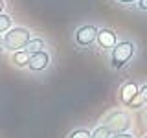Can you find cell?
Wrapping results in <instances>:
<instances>
[{"mask_svg": "<svg viewBox=\"0 0 147 138\" xmlns=\"http://www.w3.org/2000/svg\"><path fill=\"white\" fill-rule=\"evenodd\" d=\"M119 101L127 107H132V109H138L144 101L140 98V87L136 85L134 81H127L121 85L119 89Z\"/></svg>", "mask_w": 147, "mask_h": 138, "instance_id": "obj_5", "label": "cell"}, {"mask_svg": "<svg viewBox=\"0 0 147 138\" xmlns=\"http://www.w3.org/2000/svg\"><path fill=\"white\" fill-rule=\"evenodd\" d=\"M110 138H134V135L129 133V131H123V133H112Z\"/></svg>", "mask_w": 147, "mask_h": 138, "instance_id": "obj_13", "label": "cell"}, {"mask_svg": "<svg viewBox=\"0 0 147 138\" xmlns=\"http://www.w3.org/2000/svg\"><path fill=\"white\" fill-rule=\"evenodd\" d=\"M103 125H107L112 133H123L131 127V116L125 110H112L103 118Z\"/></svg>", "mask_w": 147, "mask_h": 138, "instance_id": "obj_4", "label": "cell"}, {"mask_svg": "<svg viewBox=\"0 0 147 138\" xmlns=\"http://www.w3.org/2000/svg\"><path fill=\"white\" fill-rule=\"evenodd\" d=\"M118 44V35L110 28H99L98 33V46L99 48H114Z\"/></svg>", "mask_w": 147, "mask_h": 138, "instance_id": "obj_7", "label": "cell"}, {"mask_svg": "<svg viewBox=\"0 0 147 138\" xmlns=\"http://www.w3.org/2000/svg\"><path fill=\"white\" fill-rule=\"evenodd\" d=\"M140 98H142V101H144V103H147V83L140 87Z\"/></svg>", "mask_w": 147, "mask_h": 138, "instance_id": "obj_14", "label": "cell"}, {"mask_svg": "<svg viewBox=\"0 0 147 138\" xmlns=\"http://www.w3.org/2000/svg\"><path fill=\"white\" fill-rule=\"evenodd\" d=\"M66 138H92V133L88 131V129L79 127V129H74V131H72Z\"/></svg>", "mask_w": 147, "mask_h": 138, "instance_id": "obj_12", "label": "cell"}, {"mask_svg": "<svg viewBox=\"0 0 147 138\" xmlns=\"http://www.w3.org/2000/svg\"><path fill=\"white\" fill-rule=\"evenodd\" d=\"M110 136H112V131L107 125H103V123L92 131V138H110Z\"/></svg>", "mask_w": 147, "mask_h": 138, "instance_id": "obj_11", "label": "cell"}, {"mask_svg": "<svg viewBox=\"0 0 147 138\" xmlns=\"http://www.w3.org/2000/svg\"><path fill=\"white\" fill-rule=\"evenodd\" d=\"M33 39L31 31L24 26H13L9 31L2 35V50L4 52H17V50H24L28 43Z\"/></svg>", "mask_w": 147, "mask_h": 138, "instance_id": "obj_2", "label": "cell"}, {"mask_svg": "<svg viewBox=\"0 0 147 138\" xmlns=\"http://www.w3.org/2000/svg\"><path fill=\"white\" fill-rule=\"evenodd\" d=\"M26 50L30 53H37V52H42V50H46V41L40 39V37H33V39L28 43Z\"/></svg>", "mask_w": 147, "mask_h": 138, "instance_id": "obj_9", "label": "cell"}, {"mask_svg": "<svg viewBox=\"0 0 147 138\" xmlns=\"http://www.w3.org/2000/svg\"><path fill=\"white\" fill-rule=\"evenodd\" d=\"M50 63H52V55H50L48 50H42V52L31 53V57H30V64H28V70L33 72V74L44 72L46 68L50 66Z\"/></svg>", "mask_w": 147, "mask_h": 138, "instance_id": "obj_6", "label": "cell"}, {"mask_svg": "<svg viewBox=\"0 0 147 138\" xmlns=\"http://www.w3.org/2000/svg\"><path fill=\"white\" fill-rule=\"evenodd\" d=\"M30 57L31 53L28 52V50H17V52H11V64L17 68H28V64H30Z\"/></svg>", "mask_w": 147, "mask_h": 138, "instance_id": "obj_8", "label": "cell"}, {"mask_svg": "<svg viewBox=\"0 0 147 138\" xmlns=\"http://www.w3.org/2000/svg\"><path fill=\"white\" fill-rule=\"evenodd\" d=\"M13 28V18L7 15V13H0V33H6V31H9Z\"/></svg>", "mask_w": 147, "mask_h": 138, "instance_id": "obj_10", "label": "cell"}, {"mask_svg": "<svg viewBox=\"0 0 147 138\" xmlns=\"http://www.w3.org/2000/svg\"><path fill=\"white\" fill-rule=\"evenodd\" d=\"M136 7L140 9V11H144V13H147V0H138Z\"/></svg>", "mask_w": 147, "mask_h": 138, "instance_id": "obj_15", "label": "cell"}, {"mask_svg": "<svg viewBox=\"0 0 147 138\" xmlns=\"http://www.w3.org/2000/svg\"><path fill=\"white\" fill-rule=\"evenodd\" d=\"M134 55H136V44L132 41H118V44L110 48L109 64L112 70H123L132 61Z\"/></svg>", "mask_w": 147, "mask_h": 138, "instance_id": "obj_1", "label": "cell"}, {"mask_svg": "<svg viewBox=\"0 0 147 138\" xmlns=\"http://www.w3.org/2000/svg\"><path fill=\"white\" fill-rule=\"evenodd\" d=\"M144 138H147V136H144Z\"/></svg>", "mask_w": 147, "mask_h": 138, "instance_id": "obj_18", "label": "cell"}, {"mask_svg": "<svg viewBox=\"0 0 147 138\" xmlns=\"http://www.w3.org/2000/svg\"><path fill=\"white\" fill-rule=\"evenodd\" d=\"M114 2L121 4V6H132V4H138V0H114Z\"/></svg>", "mask_w": 147, "mask_h": 138, "instance_id": "obj_16", "label": "cell"}, {"mask_svg": "<svg viewBox=\"0 0 147 138\" xmlns=\"http://www.w3.org/2000/svg\"><path fill=\"white\" fill-rule=\"evenodd\" d=\"M145 125H147V112H145Z\"/></svg>", "mask_w": 147, "mask_h": 138, "instance_id": "obj_17", "label": "cell"}, {"mask_svg": "<svg viewBox=\"0 0 147 138\" xmlns=\"http://www.w3.org/2000/svg\"><path fill=\"white\" fill-rule=\"evenodd\" d=\"M98 33L99 28L94 24H85L81 28H77L74 31V43L79 48H90L94 43H98Z\"/></svg>", "mask_w": 147, "mask_h": 138, "instance_id": "obj_3", "label": "cell"}]
</instances>
